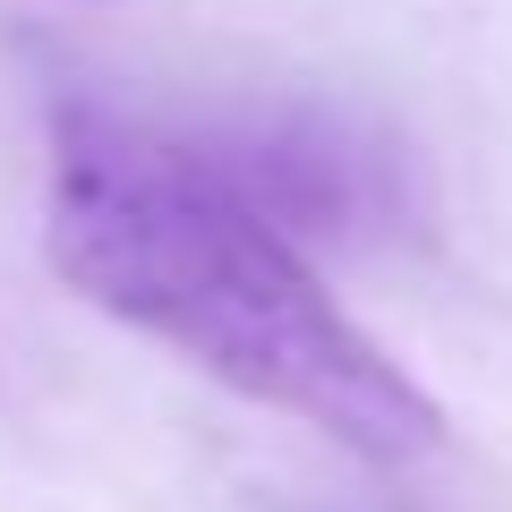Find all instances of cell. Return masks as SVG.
I'll return each instance as SVG.
<instances>
[{"mask_svg": "<svg viewBox=\"0 0 512 512\" xmlns=\"http://www.w3.org/2000/svg\"><path fill=\"white\" fill-rule=\"evenodd\" d=\"M197 154L274 222L282 239L350 248L393 222V154L325 111H248L222 128H188Z\"/></svg>", "mask_w": 512, "mask_h": 512, "instance_id": "7a4b0ae2", "label": "cell"}, {"mask_svg": "<svg viewBox=\"0 0 512 512\" xmlns=\"http://www.w3.org/2000/svg\"><path fill=\"white\" fill-rule=\"evenodd\" d=\"M52 265L94 308L367 461H419L444 444V410L333 308L299 248L205 163L188 128H154L94 94L52 111Z\"/></svg>", "mask_w": 512, "mask_h": 512, "instance_id": "6da1fadb", "label": "cell"}]
</instances>
